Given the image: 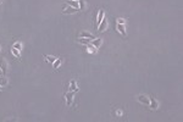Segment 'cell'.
<instances>
[{
    "mask_svg": "<svg viewBox=\"0 0 183 122\" xmlns=\"http://www.w3.org/2000/svg\"><path fill=\"white\" fill-rule=\"evenodd\" d=\"M65 98H66V105H67V106H71V105H72V100H73V92L66 93Z\"/></svg>",
    "mask_w": 183,
    "mask_h": 122,
    "instance_id": "obj_2",
    "label": "cell"
},
{
    "mask_svg": "<svg viewBox=\"0 0 183 122\" xmlns=\"http://www.w3.org/2000/svg\"><path fill=\"white\" fill-rule=\"evenodd\" d=\"M12 48H15V49H17V50H20V51H21V49H22V43H21L20 40H17V42H15V43H14Z\"/></svg>",
    "mask_w": 183,
    "mask_h": 122,
    "instance_id": "obj_15",
    "label": "cell"
},
{
    "mask_svg": "<svg viewBox=\"0 0 183 122\" xmlns=\"http://www.w3.org/2000/svg\"><path fill=\"white\" fill-rule=\"evenodd\" d=\"M137 100H138L139 103H142V104L146 105V106H149V104H150L149 98H148V96H145V95H139V96L137 98Z\"/></svg>",
    "mask_w": 183,
    "mask_h": 122,
    "instance_id": "obj_3",
    "label": "cell"
},
{
    "mask_svg": "<svg viewBox=\"0 0 183 122\" xmlns=\"http://www.w3.org/2000/svg\"><path fill=\"white\" fill-rule=\"evenodd\" d=\"M0 90H1V85H0Z\"/></svg>",
    "mask_w": 183,
    "mask_h": 122,
    "instance_id": "obj_20",
    "label": "cell"
},
{
    "mask_svg": "<svg viewBox=\"0 0 183 122\" xmlns=\"http://www.w3.org/2000/svg\"><path fill=\"white\" fill-rule=\"evenodd\" d=\"M81 37H82V38H88L89 40L95 39V37H94L93 34H90V33H88V32H82V33H81Z\"/></svg>",
    "mask_w": 183,
    "mask_h": 122,
    "instance_id": "obj_7",
    "label": "cell"
},
{
    "mask_svg": "<svg viewBox=\"0 0 183 122\" xmlns=\"http://www.w3.org/2000/svg\"><path fill=\"white\" fill-rule=\"evenodd\" d=\"M66 4L70 5V6H72V8H74V9H78V10H79V4H78V1L76 3V1H71V0H67Z\"/></svg>",
    "mask_w": 183,
    "mask_h": 122,
    "instance_id": "obj_10",
    "label": "cell"
},
{
    "mask_svg": "<svg viewBox=\"0 0 183 122\" xmlns=\"http://www.w3.org/2000/svg\"><path fill=\"white\" fill-rule=\"evenodd\" d=\"M106 26H108V21L104 19V20L101 21V23L99 25V31H100V32H103V31L106 28Z\"/></svg>",
    "mask_w": 183,
    "mask_h": 122,
    "instance_id": "obj_11",
    "label": "cell"
},
{
    "mask_svg": "<svg viewBox=\"0 0 183 122\" xmlns=\"http://www.w3.org/2000/svg\"><path fill=\"white\" fill-rule=\"evenodd\" d=\"M78 11V9H74V8H68V9H66V10H64V14H74V12H77Z\"/></svg>",
    "mask_w": 183,
    "mask_h": 122,
    "instance_id": "obj_14",
    "label": "cell"
},
{
    "mask_svg": "<svg viewBox=\"0 0 183 122\" xmlns=\"http://www.w3.org/2000/svg\"><path fill=\"white\" fill-rule=\"evenodd\" d=\"M44 57H45V60H46L48 62H51V64H53V62H54V61L57 59V57H55V56H51V55H45Z\"/></svg>",
    "mask_w": 183,
    "mask_h": 122,
    "instance_id": "obj_16",
    "label": "cell"
},
{
    "mask_svg": "<svg viewBox=\"0 0 183 122\" xmlns=\"http://www.w3.org/2000/svg\"><path fill=\"white\" fill-rule=\"evenodd\" d=\"M1 3H3V0H0V4H1Z\"/></svg>",
    "mask_w": 183,
    "mask_h": 122,
    "instance_id": "obj_19",
    "label": "cell"
},
{
    "mask_svg": "<svg viewBox=\"0 0 183 122\" xmlns=\"http://www.w3.org/2000/svg\"><path fill=\"white\" fill-rule=\"evenodd\" d=\"M89 43H90L92 45H93V47H94L95 49H99V48H100V45L103 44V39H101V38H98V39H93V40H90Z\"/></svg>",
    "mask_w": 183,
    "mask_h": 122,
    "instance_id": "obj_4",
    "label": "cell"
},
{
    "mask_svg": "<svg viewBox=\"0 0 183 122\" xmlns=\"http://www.w3.org/2000/svg\"><path fill=\"white\" fill-rule=\"evenodd\" d=\"M77 1H79V0H77Z\"/></svg>",
    "mask_w": 183,
    "mask_h": 122,
    "instance_id": "obj_21",
    "label": "cell"
},
{
    "mask_svg": "<svg viewBox=\"0 0 183 122\" xmlns=\"http://www.w3.org/2000/svg\"><path fill=\"white\" fill-rule=\"evenodd\" d=\"M61 62H62V60H61V59H56V60H55V61L53 62V67H54L55 70H57V68L60 67Z\"/></svg>",
    "mask_w": 183,
    "mask_h": 122,
    "instance_id": "obj_13",
    "label": "cell"
},
{
    "mask_svg": "<svg viewBox=\"0 0 183 122\" xmlns=\"http://www.w3.org/2000/svg\"><path fill=\"white\" fill-rule=\"evenodd\" d=\"M125 22H126V21H125V19H121V17L116 20V23H121V25H125Z\"/></svg>",
    "mask_w": 183,
    "mask_h": 122,
    "instance_id": "obj_18",
    "label": "cell"
},
{
    "mask_svg": "<svg viewBox=\"0 0 183 122\" xmlns=\"http://www.w3.org/2000/svg\"><path fill=\"white\" fill-rule=\"evenodd\" d=\"M149 100H150V104H149V106L153 109V110H155V109H157V106H159V104H157V101L155 100V98H153V96H150L149 98Z\"/></svg>",
    "mask_w": 183,
    "mask_h": 122,
    "instance_id": "obj_6",
    "label": "cell"
},
{
    "mask_svg": "<svg viewBox=\"0 0 183 122\" xmlns=\"http://www.w3.org/2000/svg\"><path fill=\"white\" fill-rule=\"evenodd\" d=\"M11 53H12V55H14L16 59H20V57H21V54H20L21 51H20V50H17V49L12 48V49H11Z\"/></svg>",
    "mask_w": 183,
    "mask_h": 122,
    "instance_id": "obj_12",
    "label": "cell"
},
{
    "mask_svg": "<svg viewBox=\"0 0 183 122\" xmlns=\"http://www.w3.org/2000/svg\"><path fill=\"white\" fill-rule=\"evenodd\" d=\"M116 28H117V31L122 34V37H127V33H126V31H125V25H121V23H116Z\"/></svg>",
    "mask_w": 183,
    "mask_h": 122,
    "instance_id": "obj_5",
    "label": "cell"
},
{
    "mask_svg": "<svg viewBox=\"0 0 183 122\" xmlns=\"http://www.w3.org/2000/svg\"><path fill=\"white\" fill-rule=\"evenodd\" d=\"M104 11L103 10H100V12H99V16H98V21H97V27H99V25L101 23V21L104 20Z\"/></svg>",
    "mask_w": 183,
    "mask_h": 122,
    "instance_id": "obj_9",
    "label": "cell"
},
{
    "mask_svg": "<svg viewBox=\"0 0 183 122\" xmlns=\"http://www.w3.org/2000/svg\"><path fill=\"white\" fill-rule=\"evenodd\" d=\"M8 84V78L6 77H0V85H6Z\"/></svg>",
    "mask_w": 183,
    "mask_h": 122,
    "instance_id": "obj_17",
    "label": "cell"
},
{
    "mask_svg": "<svg viewBox=\"0 0 183 122\" xmlns=\"http://www.w3.org/2000/svg\"><path fill=\"white\" fill-rule=\"evenodd\" d=\"M0 68H1L3 75H6V71H8V62H6L3 57H0Z\"/></svg>",
    "mask_w": 183,
    "mask_h": 122,
    "instance_id": "obj_1",
    "label": "cell"
},
{
    "mask_svg": "<svg viewBox=\"0 0 183 122\" xmlns=\"http://www.w3.org/2000/svg\"><path fill=\"white\" fill-rule=\"evenodd\" d=\"M70 90H71V92H74V93L79 90V88H78V85L76 84V81H74V79H73V81H71V85H70Z\"/></svg>",
    "mask_w": 183,
    "mask_h": 122,
    "instance_id": "obj_8",
    "label": "cell"
}]
</instances>
